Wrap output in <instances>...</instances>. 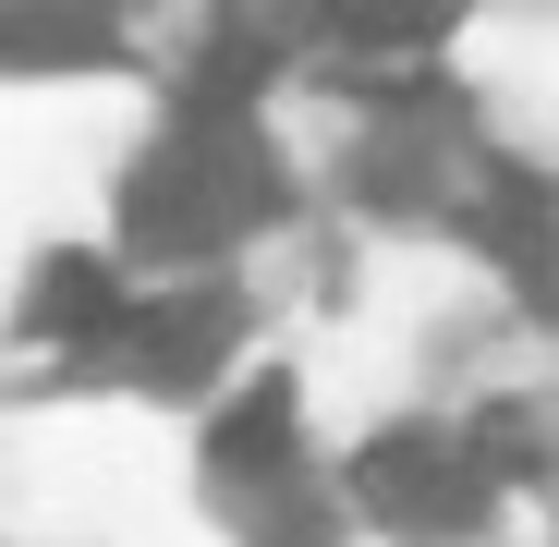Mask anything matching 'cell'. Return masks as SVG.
Returning a JSON list of instances; mask_svg holds the SVG:
<instances>
[{"mask_svg": "<svg viewBox=\"0 0 559 547\" xmlns=\"http://www.w3.org/2000/svg\"><path fill=\"white\" fill-rule=\"evenodd\" d=\"M280 158H267V134L255 122H231V110H195V122H170V146L134 170V243H158V255H219L231 231H255V219H280Z\"/></svg>", "mask_w": 559, "mask_h": 547, "instance_id": "6da1fadb", "label": "cell"}, {"mask_svg": "<svg viewBox=\"0 0 559 547\" xmlns=\"http://www.w3.org/2000/svg\"><path fill=\"white\" fill-rule=\"evenodd\" d=\"M353 487H365V511H390L402 535H475L487 523V463L462 438H426V426H402V438H378L353 463Z\"/></svg>", "mask_w": 559, "mask_h": 547, "instance_id": "7a4b0ae2", "label": "cell"}, {"mask_svg": "<svg viewBox=\"0 0 559 547\" xmlns=\"http://www.w3.org/2000/svg\"><path fill=\"white\" fill-rule=\"evenodd\" d=\"M122 317H134V365H146V378H158V390H195L207 365L231 353V317H243V305H231L219 281H195V293H170V305H122Z\"/></svg>", "mask_w": 559, "mask_h": 547, "instance_id": "3957f363", "label": "cell"}, {"mask_svg": "<svg viewBox=\"0 0 559 547\" xmlns=\"http://www.w3.org/2000/svg\"><path fill=\"white\" fill-rule=\"evenodd\" d=\"M207 463H219L231 487H267L280 463H293V378H255V390L207 426Z\"/></svg>", "mask_w": 559, "mask_h": 547, "instance_id": "277c9868", "label": "cell"}, {"mask_svg": "<svg viewBox=\"0 0 559 547\" xmlns=\"http://www.w3.org/2000/svg\"><path fill=\"white\" fill-rule=\"evenodd\" d=\"M110 317H122V281H110L98 255H49L37 281H25V329L37 341H98Z\"/></svg>", "mask_w": 559, "mask_h": 547, "instance_id": "5b68a950", "label": "cell"}]
</instances>
